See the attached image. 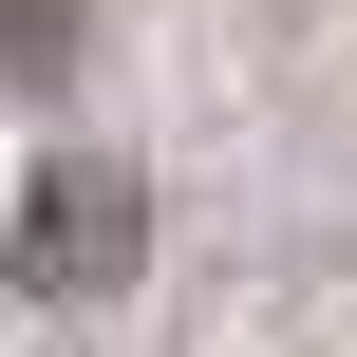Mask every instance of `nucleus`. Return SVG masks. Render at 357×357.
I'll use <instances>...</instances> for the list:
<instances>
[{
  "mask_svg": "<svg viewBox=\"0 0 357 357\" xmlns=\"http://www.w3.org/2000/svg\"><path fill=\"white\" fill-rule=\"evenodd\" d=\"M132 245H151V188H132L113 151H56V169L19 188V282H38V301H113Z\"/></svg>",
  "mask_w": 357,
  "mask_h": 357,
  "instance_id": "1",
  "label": "nucleus"
}]
</instances>
